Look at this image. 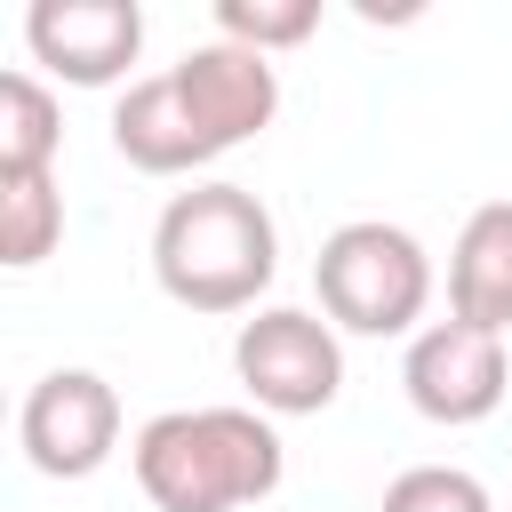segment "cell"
Here are the masks:
<instances>
[{
	"label": "cell",
	"mask_w": 512,
	"mask_h": 512,
	"mask_svg": "<svg viewBox=\"0 0 512 512\" xmlns=\"http://www.w3.org/2000/svg\"><path fill=\"white\" fill-rule=\"evenodd\" d=\"M448 312L504 336L512 328V200H480L448 256Z\"/></svg>",
	"instance_id": "obj_10"
},
{
	"label": "cell",
	"mask_w": 512,
	"mask_h": 512,
	"mask_svg": "<svg viewBox=\"0 0 512 512\" xmlns=\"http://www.w3.org/2000/svg\"><path fill=\"white\" fill-rule=\"evenodd\" d=\"M16 432H24V456L48 480H88L120 440V392L96 368H56V376H40L24 392Z\"/></svg>",
	"instance_id": "obj_5"
},
{
	"label": "cell",
	"mask_w": 512,
	"mask_h": 512,
	"mask_svg": "<svg viewBox=\"0 0 512 512\" xmlns=\"http://www.w3.org/2000/svg\"><path fill=\"white\" fill-rule=\"evenodd\" d=\"M176 80H184V96H192V112H200V128H208L216 144H240V136L272 128V112H280V72H272V56H256V48H240V40L192 48V56L176 64Z\"/></svg>",
	"instance_id": "obj_9"
},
{
	"label": "cell",
	"mask_w": 512,
	"mask_h": 512,
	"mask_svg": "<svg viewBox=\"0 0 512 512\" xmlns=\"http://www.w3.org/2000/svg\"><path fill=\"white\" fill-rule=\"evenodd\" d=\"M24 40L48 72H64L72 88H104L136 64L144 48V16L136 0H32Z\"/></svg>",
	"instance_id": "obj_7"
},
{
	"label": "cell",
	"mask_w": 512,
	"mask_h": 512,
	"mask_svg": "<svg viewBox=\"0 0 512 512\" xmlns=\"http://www.w3.org/2000/svg\"><path fill=\"white\" fill-rule=\"evenodd\" d=\"M232 376L248 384L256 408L272 416H320L344 384V344H336V320L320 312H296V304H272L256 320H240L232 336Z\"/></svg>",
	"instance_id": "obj_4"
},
{
	"label": "cell",
	"mask_w": 512,
	"mask_h": 512,
	"mask_svg": "<svg viewBox=\"0 0 512 512\" xmlns=\"http://www.w3.org/2000/svg\"><path fill=\"white\" fill-rule=\"evenodd\" d=\"M112 144H120V160L144 168V176H184V168H200V160L224 152V144L200 128V112H192L176 64L128 80V96L112 104Z\"/></svg>",
	"instance_id": "obj_8"
},
{
	"label": "cell",
	"mask_w": 512,
	"mask_h": 512,
	"mask_svg": "<svg viewBox=\"0 0 512 512\" xmlns=\"http://www.w3.org/2000/svg\"><path fill=\"white\" fill-rule=\"evenodd\" d=\"M64 144V112L32 72H0V176L48 168Z\"/></svg>",
	"instance_id": "obj_11"
},
{
	"label": "cell",
	"mask_w": 512,
	"mask_h": 512,
	"mask_svg": "<svg viewBox=\"0 0 512 512\" xmlns=\"http://www.w3.org/2000/svg\"><path fill=\"white\" fill-rule=\"evenodd\" d=\"M384 512H496L488 488L456 464H408L392 488H384Z\"/></svg>",
	"instance_id": "obj_14"
},
{
	"label": "cell",
	"mask_w": 512,
	"mask_h": 512,
	"mask_svg": "<svg viewBox=\"0 0 512 512\" xmlns=\"http://www.w3.org/2000/svg\"><path fill=\"white\" fill-rule=\"evenodd\" d=\"M152 272L184 312H240L280 272V232L248 184H192L152 224Z\"/></svg>",
	"instance_id": "obj_1"
},
{
	"label": "cell",
	"mask_w": 512,
	"mask_h": 512,
	"mask_svg": "<svg viewBox=\"0 0 512 512\" xmlns=\"http://www.w3.org/2000/svg\"><path fill=\"white\" fill-rule=\"evenodd\" d=\"M504 376H512L504 336H488V328H472V320H456V312L432 320V328L408 344V368H400L416 416H432V424H480V416L504 400Z\"/></svg>",
	"instance_id": "obj_6"
},
{
	"label": "cell",
	"mask_w": 512,
	"mask_h": 512,
	"mask_svg": "<svg viewBox=\"0 0 512 512\" xmlns=\"http://www.w3.org/2000/svg\"><path fill=\"white\" fill-rule=\"evenodd\" d=\"M312 288H320V312L352 336H400L424 296H432V264L416 248V232L384 224V216H360V224H336L312 256Z\"/></svg>",
	"instance_id": "obj_3"
},
{
	"label": "cell",
	"mask_w": 512,
	"mask_h": 512,
	"mask_svg": "<svg viewBox=\"0 0 512 512\" xmlns=\"http://www.w3.org/2000/svg\"><path fill=\"white\" fill-rule=\"evenodd\" d=\"M136 488L160 512H232L280 488V432L256 408H168L136 432Z\"/></svg>",
	"instance_id": "obj_2"
},
{
	"label": "cell",
	"mask_w": 512,
	"mask_h": 512,
	"mask_svg": "<svg viewBox=\"0 0 512 512\" xmlns=\"http://www.w3.org/2000/svg\"><path fill=\"white\" fill-rule=\"evenodd\" d=\"M216 24H224V40H240V48H256V56H272V48L312 40L320 0H216Z\"/></svg>",
	"instance_id": "obj_13"
},
{
	"label": "cell",
	"mask_w": 512,
	"mask_h": 512,
	"mask_svg": "<svg viewBox=\"0 0 512 512\" xmlns=\"http://www.w3.org/2000/svg\"><path fill=\"white\" fill-rule=\"evenodd\" d=\"M64 232V200H56V176L48 168H24V176H0V264H40Z\"/></svg>",
	"instance_id": "obj_12"
}]
</instances>
